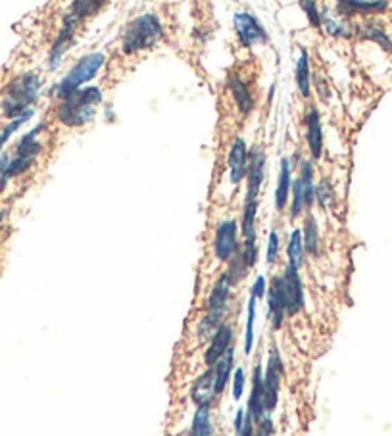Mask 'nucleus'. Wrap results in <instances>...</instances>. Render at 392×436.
<instances>
[{"instance_id":"79ce46f5","label":"nucleus","mask_w":392,"mask_h":436,"mask_svg":"<svg viewBox=\"0 0 392 436\" xmlns=\"http://www.w3.org/2000/svg\"><path fill=\"white\" fill-rule=\"evenodd\" d=\"M256 435V423L252 419V415L247 411V419L242 423V428H240L239 436H254Z\"/></svg>"},{"instance_id":"4468645a","label":"nucleus","mask_w":392,"mask_h":436,"mask_svg":"<svg viewBox=\"0 0 392 436\" xmlns=\"http://www.w3.org/2000/svg\"><path fill=\"white\" fill-rule=\"evenodd\" d=\"M248 162H250V150L242 137H235L233 145L229 148L227 156V165H229V181L231 185H240L248 172Z\"/></svg>"},{"instance_id":"c85d7f7f","label":"nucleus","mask_w":392,"mask_h":436,"mask_svg":"<svg viewBox=\"0 0 392 436\" xmlns=\"http://www.w3.org/2000/svg\"><path fill=\"white\" fill-rule=\"evenodd\" d=\"M306 210V200H304V190L300 185L299 179L292 181V190H290V202H289V215L292 221L300 219Z\"/></svg>"},{"instance_id":"a878e982","label":"nucleus","mask_w":392,"mask_h":436,"mask_svg":"<svg viewBox=\"0 0 392 436\" xmlns=\"http://www.w3.org/2000/svg\"><path fill=\"white\" fill-rule=\"evenodd\" d=\"M287 264L292 265L294 269H302L306 262V248H304V240H302V231L292 229L287 237Z\"/></svg>"},{"instance_id":"f257e3e1","label":"nucleus","mask_w":392,"mask_h":436,"mask_svg":"<svg viewBox=\"0 0 392 436\" xmlns=\"http://www.w3.org/2000/svg\"><path fill=\"white\" fill-rule=\"evenodd\" d=\"M100 102H103V93L98 87L77 89L68 98L60 100L56 108V120L69 129L83 127L94 120Z\"/></svg>"},{"instance_id":"c9c22d12","label":"nucleus","mask_w":392,"mask_h":436,"mask_svg":"<svg viewBox=\"0 0 392 436\" xmlns=\"http://www.w3.org/2000/svg\"><path fill=\"white\" fill-rule=\"evenodd\" d=\"M279 250H281V239L279 233L273 229L267 237V250H265V264L275 265L279 260Z\"/></svg>"},{"instance_id":"473e14b6","label":"nucleus","mask_w":392,"mask_h":436,"mask_svg":"<svg viewBox=\"0 0 392 436\" xmlns=\"http://www.w3.org/2000/svg\"><path fill=\"white\" fill-rule=\"evenodd\" d=\"M247 385H248V373L247 369L242 365H237L235 371H233V376H231V396L235 402H240L242 396L247 394Z\"/></svg>"},{"instance_id":"b1692460","label":"nucleus","mask_w":392,"mask_h":436,"mask_svg":"<svg viewBox=\"0 0 392 436\" xmlns=\"http://www.w3.org/2000/svg\"><path fill=\"white\" fill-rule=\"evenodd\" d=\"M258 208L260 200H244L240 212V233L242 239H258Z\"/></svg>"},{"instance_id":"9b49d317","label":"nucleus","mask_w":392,"mask_h":436,"mask_svg":"<svg viewBox=\"0 0 392 436\" xmlns=\"http://www.w3.org/2000/svg\"><path fill=\"white\" fill-rule=\"evenodd\" d=\"M233 24H235V31L239 35V41L247 48L256 46V44H265L269 41L264 26L248 12H237L233 17Z\"/></svg>"},{"instance_id":"ea45409f","label":"nucleus","mask_w":392,"mask_h":436,"mask_svg":"<svg viewBox=\"0 0 392 436\" xmlns=\"http://www.w3.org/2000/svg\"><path fill=\"white\" fill-rule=\"evenodd\" d=\"M254 436H275V423L273 417L267 413L264 419H260L256 423V435Z\"/></svg>"},{"instance_id":"1a4fd4ad","label":"nucleus","mask_w":392,"mask_h":436,"mask_svg":"<svg viewBox=\"0 0 392 436\" xmlns=\"http://www.w3.org/2000/svg\"><path fill=\"white\" fill-rule=\"evenodd\" d=\"M233 344H235V327L225 321V323H222L215 329V333L206 343L204 354H202L204 367H213L227 354V350Z\"/></svg>"},{"instance_id":"c756f323","label":"nucleus","mask_w":392,"mask_h":436,"mask_svg":"<svg viewBox=\"0 0 392 436\" xmlns=\"http://www.w3.org/2000/svg\"><path fill=\"white\" fill-rule=\"evenodd\" d=\"M106 2L108 0H73V4L69 8V14L81 21V19L94 16L96 12H100V8H103Z\"/></svg>"},{"instance_id":"f8f14e48","label":"nucleus","mask_w":392,"mask_h":436,"mask_svg":"<svg viewBox=\"0 0 392 436\" xmlns=\"http://www.w3.org/2000/svg\"><path fill=\"white\" fill-rule=\"evenodd\" d=\"M247 411L252 415L254 423L264 419L267 415L265 411V390H264V365L258 361L252 367V375H250V392H248Z\"/></svg>"},{"instance_id":"37998d69","label":"nucleus","mask_w":392,"mask_h":436,"mask_svg":"<svg viewBox=\"0 0 392 436\" xmlns=\"http://www.w3.org/2000/svg\"><path fill=\"white\" fill-rule=\"evenodd\" d=\"M4 217H6V214H4V212H0V229H2V225H4Z\"/></svg>"},{"instance_id":"423d86ee","label":"nucleus","mask_w":392,"mask_h":436,"mask_svg":"<svg viewBox=\"0 0 392 436\" xmlns=\"http://www.w3.org/2000/svg\"><path fill=\"white\" fill-rule=\"evenodd\" d=\"M240 227L237 219H223L215 231L212 240V254L220 264H229L233 257L240 252Z\"/></svg>"},{"instance_id":"7c9ffc66","label":"nucleus","mask_w":392,"mask_h":436,"mask_svg":"<svg viewBox=\"0 0 392 436\" xmlns=\"http://www.w3.org/2000/svg\"><path fill=\"white\" fill-rule=\"evenodd\" d=\"M35 165V158H26V156H12L6 163V170H4V175L8 179H16V177H21L24 173H27Z\"/></svg>"},{"instance_id":"f704fd0d","label":"nucleus","mask_w":392,"mask_h":436,"mask_svg":"<svg viewBox=\"0 0 392 436\" xmlns=\"http://www.w3.org/2000/svg\"><path fill=\"white\" fill-rule=\"evenodd\" d=\"M332 198H335V192H332V185L329 183V179H319V183H316V204H319V208L325 210Z\"/></svg>"},{"instance_id":"cd10ccee","label":"nucleus","mask_w":392,"mask_h":436,"mask_svg":"<svg viewBox=\"0 0 392 436\" xmlns=\"http://www.w3.org/2000/svg\"><path fill=\"white\" fill-rule=\"evenodd\" d=\"M296 87H299L302 98H310L312 79H310V58H308L306 48L300 51L299 64H296Z\"/></svg>"},{"instance_id":"39448f33","label":"nucleus","mask_w":392,"mask_h":436,"mask_svg":"<svg viewBox=\"0 0 392 436\" xmlns=\"http://www.w3.org/2000/svg\"><path fill=\"white\" fill-rule=\"evenodd\" d=\"M283 376H285V361L277 344H271L267 352V359L264 365V390H265V411L273 415L279 406L281 398Z\"/></svg>"},{"instance_id":"dca6fc26","label":"nucleus","mask_w":392,"mask_h":436,"mask_svg":"<svg viewBox=\"0 0 392 436\" xmlns=\"http://www.w3.org/2000/svg\"><path fill=\"white\" fill-rule=\"evenodd\" d=\"M306 125V143L312 160H321L323 156V127H321V116L317 108H310L304 116Z\"/></svg>"},{"instance_id":"e433bc0d","label":"nucleus","mask_w":392,"mask_h":436,"mask_svg":"<svg viewBox=\"0 0 392 436\" xmlns=\"http://www.w3.org/2000/svg\"><path fill=\"white\" fill-rule=\"evenodd\" d=\"M362 37L367 39V41H373V43L381 44L383 48H391V41H389V37L379 29V27L371 26V24H367V26L362 27Z\"/></svg>"},{"instance_id":"2eb2a0df","label":"nucleus","mask_w":392,"mask_h":436,"mask_svg":"<svg viewBox=\"0 0 392 436\" xmlns=\"http://www.w3.org/2000/svg\"><path fill=\"white\" fill-rule=\"evenodd\" d=\"M77 24H79V19L71 16L69 12L64 16V19H62L60 35H58V39L54 41V44H52L51 48V54H48V69H51V71H54V69L60 66L64 54L68 52V48L71 46V43H73Z\"/></svg>"},{"instance_id":"5701e85b","label":"nucleus","mask_w":392,"mask_h":436,"mask_svg":"<svg viewBox=\"0 0 392 436\" xmlns=\"http://www.w3.org/2000/svg\"><path fill=\"white\" fill-rule=\"evenodd\" d=\"M256 316L258 302L252 296H248L247 323H244V334H242V352H244V356H252L254 346H256Z\"/></svg>"},{"instance_id":"20e7f679","label":"nucleus","mask_w":392,"mask_h":436,"mask_svg":"<svg viewBox=\"0 0 392 436\" xmlns=\"http://www.w3.org/2000/svg\"><path fill=\"white\" fill-rule=\"evenodd\" d=\"M104 62H106V56L100 54V52L87 54L85 58H81L77 62L75 66L68 71V75L54 87V94L58 96V100L68 98L69 94L75 93L77 89H81V85H85L91 79L96 78V73L100 71Z\"/></svg>"},{"instance_id":"7ed1b4c3","label":"nucleus","mask_w":392,"mask_h":436,"mask_svg":"<svg viewBox=\"0 0 392 436\" xmlns=\"http://www.w3.org/2000/svg\"><path fill=\"white\" fill-rule=\"evenodd\" d=\"M163 39V26L154 14H143L135 17L121 37V51L123 54H136V52L154 48Z\"/></svg>"},{"instance_id":"6ab92c4d","label":"nucleus","mask_w":392,"mask_h":436,"mask_svg":"<svg viewBox=\"0 0 392 436\" xmlns=\"http://www.w3.org/2000/svg\"><path fill=\"white\" fill-rule=\"evenodd\" d=\"M386 10V0H337L341 16H371Z\"/></svg>"},{"instance_id":"bb28decb","label":"nucleus","mask_w":392,"mask_h":436,"mask_svg":"<svg viewBox=\"0 0 392 436\" xmlns=\"http://www.w3.org/2000/svg\"><path fill=\"white\" fill-rule=\"evenodd\" d=\"M187 436H213L212 408H195Z\"/></svg>"},{"instance_id":"412c9836","label":"nucleus","mask_w":392,"mask_h":436,"mask_svg":"<svg viewBox=\"0 0 392 436\" xmlns=\"http://www.w3.org/2000/svg\"><path fill=\"white\" fill-rule=\"evenodd\" d=\"M304 190V200H306V210L312 212V208L316 204V172H314V163L310 160H300L299 162V177Z\"/></svg>"},{"instance_id":"4c0bfd02","label":"nucleus","mask_w":392,"mask_h":436,"mask_svg":"<svg viewBox=\"0 0 392 436\" xmlns=\"http://www.w3.org/2000/svg\"><path fill=\"white\" fill-rule=\"evenodd\" d=\"M299 2H300V8L304 10V14H306L310 26L319 29V27H321V14H319V8H317L316 0H299Z\"/></svg>"},{"instance_id":"f3484780","label":"nucleus","mask_w":392,"mask_h":436,"mask_svg":"<svg viewBox=\"0 0 392 436\" xmlns=\"http://www.w3.org/2000/svg\"><path fill=\"white\" fill-rule=\"evenodd\" d=\"M292 158L285 156L281 160V167H279V177H277V187H275V194H273V202H275V210L283 214L290 202V190H292Z\"/></svg>"},{"instance_id":"393cba45","label":"nucleus","mask_w":392,"mask_h":436,"mask_svg":"<svg viewBox=\"0 0 392 436\" xmlns=\"http://www.w3.org/2000/svg\"><path fill=\"white\" fill-rule=\"evenodd\" d=\"M44 131V125H37L29 133H26L24 137L19 138V143L16 145L14 156H26V158H35L43 152V143L39 140V135Z\"/></svg>"},{"instance_id":"6e6552de","label":"nucleus","mask_w":392,"mask_h":436,"mask_svg":"<svg viewBox=\"0 0 392 436\" xmlns=\"http://www.w3.org/2000/svg\"><path fill=\"white\" fill-rule=\"evenodd\" d=\"M283 284H285V300H287V317L300 316L306 308V292H304L300 269H294L292 265L287 264L283 271Z\"/></svg>"},{"instance_id":"4be33fe9","label":"nucleus","mask_w":392,"mask_h":436,"mask_svg":"<svg viewBox=\"0 0 392 436\" xmlns=\"http://www.w3.org/2000/svg\"><path fill=\"white\" fill-rule=\"evenodd\" d=\"M302 231V240H304V248H306V254L312 257L319 256V250H321V239H319V225H317L316 215L308 212L304 215V223L300 227Z\"/></svg>"},{"instance_id":"ddd939ff","label":"nucleus","mask_w":392,"mask_h":436,"mask_svg":"<svg viewBox=\"0 0 392 436\" xmlns=\"http://www.w3.org/2000/svg\"><path fill=\"white\" fill-rule=\"evenodd\" d=\"M190 402L195 408H213L217 400V394L213 388V369L206 367L202 373H198L188 390Z\"/></svg>"},{"instance_id":"9d476101","label":"nucleus","mask_w":392,"mask_h":436,"mask_svg":"<svg viewBox=\"0 0 392 436\" xmlns=\"http://www.w3.org/2000/svg\"><path fill=\"white\" fill-rule=\"evenodd\" d=\"M265 167H267V156L264 148L256 146L250 150V162H248V172L244 177V200H260V192L265 183Z\"/></svg>"},{"instance_id":"f03ea898","label":"nucleus","mask_w":392,"mask_h":436,"mask_svg":"<svg viewBox=\"0 0 392 436\" xmlns=\"http://www.w3.org/2000/svg\"><path fill=\"white\" fill-rule=\"evenodd\" d=\"M41 87H43V79L39 78L37 73H24V75L14 79L6 89V94H4L2 113L8 120H16L19 116H24L37 102Z\"/></svg>"},{"instance_id":"aec40b11","label":"nucleus","mask_w":392,"mask_h":436,"mask_svg":"<svg viewBox=\"0 0 392 436\" xmlns=\"http://www.w3.org/2000/svg\"><path fill=\"white\" fill-rule=\"evenodd\" d=\"M227 85H229L231 96H233V100L237 104V110H239L240 116H248L250 111L254 110L256 102H254V96L250 93L247 83L240 78H237V75H231Z\"/></svg>"},{"instance_id":"a211bd4d","label":"nucleus","mask_w":392,"mask_h":436,"mask_svg":"<svg viewBox=\"0 0 392 436\" xmlns=\"http://www.w3.org/2000/svg\"><path fill=\"white\" fill-rule=\"evenodd\" d=\"M237 367V358H235V344L231 346L227 354L223 356L215 365H213V388H215V394L217 398L225 394L227 386L231 385V376H233V371Z\"/></svg>"},{"instance_id":"0eeeda50","label":"nucleus","mask_w":392,"mask_h":436,"mask_svg":"<svg viewBox=\"0 0 392 436\" xmlns=\"http://www.w3.org/2000/svg\"><path fill=\"white\" fill-rule=\"evenodd\" d=\"M267 319L271 325V333H279L287 323V300H285V284L283 275H273L267 287Z\"/></svg>"},{"instance_id":"72a5a7b5","label":"nucleus","mask_w":392,"mask_h":436,"mask_svg":"<svg viewBox=\"0 0 392 436\" xmlns=\"http://www.w3.org/2000/svg\"><path fill=\"white\" fill-rule=\"evenodd\" d=\"M240 256L244 260V264L254 269L260 260V246H258V239H242L240 244Z\"/></svg>"},{"instance_id":"58836bf2","label":"nucleus","mask_w":392,"mask_h":436,"mask_svg":"<svg viewBox=\"0 0 392 436\" xmlns=\"http://www.w3.org/2000/svg\"><path fill=\"white\" fill-rule=\"evenodd\" d=\"M267 287H269V282H267L264 275H256V279H254L252 287H250V296L256 300V302L265 300V296H267Z\"/></svg>"},{"instance_id":"2f4dec72","label":"nucleus","mask_w":392,"mask_h":436,"mask_svg":"<svg viewBox=\"0 0 392 436\" xmlns=\"http://www.w3.org/2000/svg\"><path fill=\"white\" fill-rule=\"evenodd\" d=\"M225 273H227V277H229V281L233 287H237V284H240V282L247 279L248 273H250V267L244 264V260H242V256H240V252L237 254V256L233 257V260H231L229 264H227Z\"/></svg>"},{"instance_id":"a19ab883","label":"nucleus","mask_w":392,"mask_h":436,"mask_svg":"<svg viewBox=\"0 0 392 436\" xmlns=\"http://www.w3.org/2000/svg\"><path fill=\"white\" fill-rule=\"evenodd\" d=\"M244 419H247V408H237L235 415H233V430H235V435L237 436H239Z\"/></svg>"}]
</instances>
